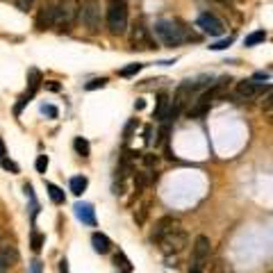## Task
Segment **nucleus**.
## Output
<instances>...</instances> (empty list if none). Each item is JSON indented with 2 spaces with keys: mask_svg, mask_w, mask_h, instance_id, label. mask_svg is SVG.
I'll use <instances>...</instances> for the list:
<instances>
[{
  "mask_svg": "<svg viewBox=\"0 0 273 273\" xmlns=\"http://www.w3.org/2000/svg\"><path fill=\"white\" fill-rule=\"evenodd\" d=\"M155 32L167 46H180L185 41H196L198 37L193 32H189L180 21H160L155 25Z\"/></svg>",
  "mask_w": 273,
  "mask_h": 273,
  "instance_id": "nucleus-1",
  "label": "nucleus"
},
{
  "mask_svg": "<svg viewBox=\"0 0 273 273\" xmlns=\"http://www.w3.org/2000/svg\"><path fill=\"white\" fill-rule=\"evenodd\" d=\"M107 27L114 37L126 34L127 30V2L126 0H107Z\"/></svg>",
  "mask_w": 273,
  "mask_h": 273,
  "instance_id": "nucleus-2",
  "label": "nucleus"
},
{
  "mask_svg": "<svg viewBox=\"0 0 273 273\" xmlns=\"http://www.w3.org/2000/svg\"><path fill=\"white\" fill-rule=\"evenodd\" d=\"M80 16V0H57L55 5V25L60 30H71Z\"/></svg>",
  "mask_w": 273,
  "mask_h": 273,
  "instance_id": "nucleus-3",
  "label": "nucleus"
},
{
  "mask_svg": "<svg viewBox=\"0 0 273 273\" xmlns=\"http://www.w3.org/2000/svg\"><path fill=\"white\" fill-rule=\"evenodd\" d=\"M223 82L226 80H221L216 82L214 87H210L205 93H200L198 98H196V103H193V107H189V116L191 119H198V116H205L207 109H210V105H212L214 100L221 96V91H223Z\"/></svg>",
  "mask_w": 273,
  "mask_h": 273,
  "instance_id": "nucleus-4",
  "label": "nucleus"
},
{
  "mask_svg": "<svg viewBox=\"0 0 273 273\" xmlns=\"http://www.w3.org/2000/svg\"><path fill=\"white\" fill-rule=\"evenodd\" d=\"M80 16H82V23H84L91 32H98L100 23H103L100 0H84V2L80 5Z\"/></svg>",
  "mask_w": 273,
  "mask_h": 273,
  "instance_id": "nucleus-5",
  "label": "nucleus"
},
{
  "mask_svg": "<svg viewBox=\"0 0 273 273\" xmlns=\"http://www.w3.org/2000/svg\"><path fill=\"white\" fill-rule=\"evenodd\" d=\"M157 244H160L162 253H167V255L180 253L182 248L187 246V232L182 230V228H175V230L167 232L164 237H160V239H157Z\"/></svg>",
  "mask_w": 273,
  "mask_h": 273,
  "instance_id": "nucleus-6",
  "label": "nucleus"
},
{
  "mask_svg": "<svg viewBox=\"0 0 273 273\" xmlns=\"http://www.w3.org/2000/svg\"><path fill=\"white\" fill-rule=\"evenodd\" d=\"M196 25H198L205 34H210V37H219V34H223V30H226L223 21L216 19V16H214V14H210V12L200 14L198 21H196Z\"/></svg>",
  "mask_w": 273,
  "mask_h": 273,
  "instance_id": "nucleus-7",
  "label": "nucleus"
},
{
  "mask_svg": "<svg viewBox=\"0 0 273 273\" xmlns=\"http://www.w3.org/2000/svg\"><path fill=\"white\" fill-rule=\"evenodd\" d=\"M210 253H212V241H210V237L198 234L196 241H193V269L203 267V262L210 257Z\"/></svg>",
  "mask_w": 273,
  "mask_h": 273,
  "instance_id": "nucleus-8",
  "label": "nucleus"
},
{
  "mask_svg": "<svg viewBox=\"0 0 273 273\" xmlns=\"http://www.w3.org/2000/svg\"><path fill=\"white\" fill-rule=\"evenodd\" d=\"M55 25V5L46 2L37 14V30H48Z\"/></svg>",
  "mask_w": 273,
  "mask_h": 273,
  "instance_id": "nucleus-9",
  "label": "nucleus"
},
{
  "mask_svg": "<svg viewBox=\"0 0 273 273\" xmlns=\"http://www.w3.org/2000/svg\"><path fill=\"white\" fill-rule=\"evenodd\" d=\"M175 228H180V221L175 219V216H162V219L157 221L155 230H153V241H157L160 237H164V234L171 232V230H175Z\"/></svg>",
  "mask_w": 273,
  "mask_h": 273,
  "instance_id": "nucleus-10",
  "label": "nucleus"
},
{
  "mask_svg": "<svg viewBox=\"0 0 273 273\" xmlns=\"http://www.w3.org/2000/svg\"><path fill=\"white\" fill-rule=\"evenodd\" d=\"M75 216H78L82 223H87V226H96V210H93V205H89V203H78V205H75Z\"/></svg>",
  "mask_w": 273,
  "mask_h": 273,
  "instance_id": "nucleus-11",
  "label": "nucleus"
},
{
  "mask_svg": "<svg viewBox=\"0 0 273 273\" xmlns=\"http://www.w3.org/2000/svg\"><path fill=\"white\" fill-rule=\"evenodd\" d=\"M91 244H93V251H96L98 255H107L109 251H112V241H109V237L103 234V232H93Z\"/></svg>",
  "mask_w": 273,
  "mask_h": 273,
  "instance_id": "nucleus-12",
  "label": "nucleus"
},
{
  "mask_svg": "<svg viewBox=\"0 0 273 273\" xmlns=\"http://www.w3.org/2000/svg\"><path fill=\"white\" fill-rule=\"evenodd\" d=\"M262 89H269V87H260V84H255L253 80H244V82H239L237 93H239L241 98H253V96H257Z\"/></svg>",
  "mask_w": 273,
  "mask_h": 273,
  "instance_id": "nucleus-13",
  "label": "nucleus"
},
{
  "mask_svg": "<svg viewBox=\"0 0 273 273\" xmlns=\"http://www.w3.org/2000/svg\"><path fill=\"white\" fill-rule=\"evenodd\" d=\"M41 73L37 71V68H30V73H27V96H34L37 93V89L41 87Z\"/></svg>",
  "mask_w": 273,
  "mask_h": 273,
  "instance_id": "nucleus-14",
  "label": "nucleus"
},
{
  "mask_svg": "<svg viewBox=\"0 0 273 273\" xmlns=\"http://www.w3.org/2000/svg\"><path fill=\"white\" fill-rule=\"evenodd\" d=\"M167 109H168V96L167 93H162L160 98H157V107H155V112H153V119L155 121H164Z\"/></svg>",
  "mask_w": 273,
  "mask_h": 273,
  "instance_id": "nucleus-15",
  "label": "nucleus"
},
{
  "mask_svg": "<svg viewBox=\"0 0 273 273\" xmlns=\"http://www.w3.org/2000/svg\"><path fill=\"white\" fill-rule=\"evenodd\" d=\"M267 41V32L264 30H257V32L248 34L246 39H244V46L246 48H253V46H260V43H264Z\"/></svg>",
  "mask_w": 273,
  "mask_h": 273,
  "instance_id": "nucleus-16",
  "label": "nucleus"
},
{
  "mask_svg": "<svg viewBox=\"0 0 273 273\" xmlns=\"http://www.w3.org/2000/svg\"><path fill=\"white\" fill-rule=\"evenodd\" d=\"M89 180L84 178V175H75V178H71V191L75 193V196H82L84 193V189H87Z\"/></svg>",
  "mask_w": 273,
  "mask_h": 273,
  "instance_id": "nucleus-17",
  "label": "nucleus"
},
{
  "mask_svg": "<svg viewBox=\"0 0 273 273\" xmlns=\"http://www.w3.org/2000/svg\"><path fill=\"white\" fill-rule=\"evenodd\" d=\"M46 189H48V196H50V200H53L55 205H62V203H64V191H62L57 185L46 182Z\"/></svg>",
  "mask_w": 273,
  "mask_h": 273,
  "instance_id": "nucleus-18",
  "label": "nucleus"
},
{
  "mask_svg": "<svg viewBox=\"0 0 273 273\" xmlns=\"http://www.w3.org/2000/svg\"><path fill=\"white\" fill-rule=\"evenodd\" d=\"M132 43H134V48H137V46H144V43H148V32H146V27H144V25H137V27H134V32H132Z\"/></svg>",
  "mask_w": 273,
  "mask_h": 273,
  "instance_id": "nucleus-19",
  "label": "nucleus"
},
{
  "mask_svg": "<svg viewBox=\"0 0 273 273\" xmlns=\"http://www.w3.org/2000/svg\"><path fill=\"white\" fill-rule=\"evenodd\" d=\"M0 257L7 262V267H12L14 262L19 260V253H16V248L14 246H2L0 248Z\"/></svg>",
  "mask_w": 273,
  "mask_h": 273,
  "instance_id": "nucleus-20",
  "label": "nucleus"
},
{
  "mask_svg": "<svg viewBox=\"0 0 273 273\" xmlns=\"http://www.w3.org/2000/svg\"><path fill=\"white\" fill-rule=\"evenodd\" d=\"M73 148H75V153L82 155V157H89V153H91V146H89V141H87V139H82V137H75Z\"/></svg>",
  "mask_w": 273,
  "mask_h": 273,
  "instance_id": "nucleus-21",
  "label": "nucleus"
},
{
  "mask_svg": "<svg viewBox=\"0 0 273 273\" xmlns=\"http://www.w3.org/2000/svg\"><path fill=\"white\" fill-rule=\"evenodd\" d=\"M114 264H116V269H121V273H130V271H132V264H130V260H127L123 253H116Z\"/></svg>",
  "mask_w": 273,
  "mask_h": 273,
  "instance_id": "nucleus-22",
  "label": "nucleus"
},
{
  "mask_svg": "<svg viewBox=\"0 0 273 273\" xmlns=\"http://www.w3.org/2000/svg\"><path fill=\"white\" fill-rule=\"evenodd\" d=\"M144 68V64H130V66H126V68H121L119 71V75L121 78H132V75H137Z\"/></svg>",
  "mask_w": 273,
  "mask_h": 273,
  "instance_id": "nucleus-23",
  "label": "nucleus"
},
{
  "mask_svg": "<svg viewBox=\"0 0 273 273\" xmlns=\"http://www.w3.org/2000/svg\"><path fill=\"white\" fill-rule=\"evenodd\" d=\"M43 241H46V237L39 232H32V251L34 253H39L41 248H43Z\"/></svg>",
  "mask_w": 273,
  "mask_h": 273,
  "instance_id": "nucleus-24",
  "label": "nucleus"
},
{
  "mask_svg": "<svg viewBox=\"0 0 273 273\" xmlns=\"http://www.w3.org/2000/svg\"><path fill=\"white\" fill-rule=\"evenodd\" d=\"M107 84V78H96V80H91V82H87V91H96V89H103Z\"/></svg>",
  "mask_w": 273,
  "mask_h": 273,
  "instance_id": "nucleus-25",
  "label": "nucleus"
},
{
  "mask_svg": "<svg viewBox=\"0 0 273 273\" xmlns=\"http://www.w3.org/2000/svg\"><path fill=\"white\" fill-rule=\"evenodd\" d=\"M34 168H37L39 173H46V168H48V157H46V155H39V157H37Z\"/></svg>",
  "mask_w": 273,
  "mask_h": 273,
  "instance_id": "nucleus-26",
  "label": "nucleus"
},
{
  "mask_svg": "<svg viewBox=\"0 0 273 273\" xmlns=\"http://www.w3.org/2000/svg\"><path fill=\"white\" fill-rule=\"evenodd\" d=\"M30 98H32V96H21L19 98V103H16V107H14V114H16V116H21V112H23V107L27 105V103H30Z\"/></svg>",
  "mask_w": 273,
  "mask_h": 273,
  "instance_id": "nucleus-27",
  "label": "nucleus"
},
{
  "mask_svg": "<svg viewBox=\"0 0 273 273\" xmlns=\"http://www.w3.org/2000/svg\"><path fill=\"white\" fill-rule=\"evenodd\" d=\"M41 114H46V116H50V119H57V116H60V112H57V107L55 105H41Z\"/></svg>",
  "mask_w": 273,
  "mask_h": 273,
  "instance_id": "nucleus-28",
  "label": "nucleus"
},
{
  "mask_svg": "<svg viewBox=\"0 0 273 273\" xmlns=\"http://www.w3.org/2000/svg\"><path fill=\"white\" fill-rule=\"evenodd\" d=\"M234 41V37H228V39H223V41H216V43H212V50H226L228 46H230V43H232Z\"/></svg>",
  "mask_w": 273,
  "mask_h": 273,
  "instance_id": "nucleus-29",
  "label": "nucleus"
},
{
  "mask_svg": "<svg viewBox=\"0 0 273 273\" xmlns=\"http://www.w3.org/2000/svg\"><path fill=\"white\" fill-rule=\"evenodd\" d=\"M0 164H2V168H5V171H12V173H19V167H16V164H14L12 160H7V157H2V160H0Z\"/></svg>",
  "mask_w": 273,
  "mask_h": 273,
  "instance_id": "nucleus-30",
  "label": "nucleus"
},
{
  "mask_svg": "<svg viewBox=\"0 0 273 273\" xmlns=\"http://www.w3.org/2000/svg\"><path fill=\"white\" fill-rule=\"evenodd\" d=\"M168 130H171V127H168V123L164 121V126H162V130H160V137L155 139V144H164V141H167V137H168Z\"/></svg>",
  "mask_w": 273,
  "mask_h": 273,
  "instance_id": "nucleus-31",
  "label": "nucleus"
},
{
  "mask_svg": "<svg viewBox=\"0 0 273 273\" xmlns=\"http://www.w3.org/2000/svg\"><path fill=\"white\" fill-rule=\"evenodd\" d=\"M34 0H16V7H19L21 12H27V9H32Z\"/></svg>",
  "mask_w": 273,
  "mask_h": 273,
  "instance_id": "nucleus-32",
  "label": "nucleus"
},
{
  "mask_svg": "<svg viewBox=\"0 0 273 273\" xmlns=\"http://www.w3.org/2000/svg\"><path fill=\"white\" fill-rule=\"evenodd\" d=\"M134 127H137V119H132V121H130V123L126 126V132H123V137H126V139H130V137H132Z\"/></svg>",
  "mask_w": 273,
  "mask_h": 273,
  "instance_id": "nucleus-33",
  "label": "nucleus"
},
{
  "mask_svg": "<svg viewBox=\"0 0 273 273\" xmlns=\"http://www.w3.org/2000/svg\"><path fill=\"white\" fill-rule=\"evenodd\" d=\"M157 162H160V157H157V155H144V164H146V167H155V164H157Z\"/></svg>",
  "mask_w": 273,
  "mask_h": 273,
  "instance_id": "nucleus-34",
  "label": "nucleus"
},
{
  "mask_svg": "<svg viewBox=\"0 0 273 273\" xmlns=\"http://www.w3.org/2000/svg\"><path fill=\"white\" fill-rule=\"evenodd\" d=\"M144 141H146V144L148 141H153V127L150 126H146V130H144Z\"/></svg>",
  "mask_w": 273,
  "mask_h": 273,
  "instance_id": "nucleus-35",
  "label": "nucleus"
},
{
  "mask_svg": "<svg viewBox=\"0 0 273 273\" xmlns=\"http://www.w3.org/2000/svg\"><path fill=\"white\" fill-rule=\"evenodd\" d=\"M30 273H41V262H32V269Z\"/></svg>",
  "mask_w": 273,
  "mask_h": 273,
  "instance_id": "nucleus-36",
  "label": "nucleus"
},
{
  "mask_svg": "<svg viewBox=\"0 0 273 273\" xmlns=\"http://www.w3.org/2000/svg\"><path fill=\"white\" fill-rule=\"evenodd\" d=\"M253 80H269V73H262V71H260V73L253 75Z\"/></svg>",
  "mask_w": 273,
  "mask_h": 273,
  "instance_id": "nucleus-37",
  "label": "nucleus"
},
{
  "mask_svg": "<svg viewBox=\"0 0 273 273\" xmlns=\"http://www.w3.org/2000/svg\"><path fill=\"white\" fill-rule=\"evenodd\" d=\"M144 107H146V100H137V103H134V109H137V112H141Z\"/></svg>",
  "mask_w": 273,
  "mask_h": 273,
  "instance_id": "nucleus-38",
  "label": "nucleus"
},
{
  "mask_svg": "<svg viewBox=\"0 0 273 273\" xmlns=\"http://www.w3.org/2000/svg\"><path fill=\"white\" fill-rule=\"evenodd\" d=\"M60 271H62V273H68V262H66V260H62V262H60Z\"/></svg>",
  "mask_w": 273,
  "mask_h": 273,
  "instance_id": "nucleus-39",
  "label": "nucleus"
},
{
  "mask_svg": "<svg viewBox=\"0 0 273 273\" xmlns=\"http://www.w3.org/2000/svg\"><path fill=\"white\" fill-rule=\"evenodd\" d=\"M46 87L50 89V91H60V84H57V82H48Z\"/></svg>",
  "mask_w": 273,
  "mask_h": 273,
  "instance_id": "nucleus-40",
  "label": "nucleus"
},
{
  "mask_svg": "<svg viewBox=\"0 0 273 273\" xmlns=\"http://www.w3.org/2000/svg\"><path fill=\"white\" fill-rule=\"evenodd\" d=\"M7 155V150H5V141L0 139V160H2V157H5Z\"/></svg>",
  "mask_w": 273,
  "mask_h": 273,
  "instance_id": "nucleus-41",
  "label": "nucleus"
},
{
  "mask_svg": "<svg viewBox=\"0 0 273 273\" xmlns=\"http://www.w3.org/2000/svg\"><path fill=\"white\" fill-rule=\"evenodd\" d=\"M5 269H7V262H5V260H2V257H0V273L5 271Z\"/></svg>",
  "mask_w": 273,
  "mask_h": 273,
  "instance_id": "nucleus-42",
  "label": "nucleus"
},
{
  "mask_svg": "<svg viewBox=\"0 0 273 273\" xmlns=\"http://www.w3.org/2000/svg\"><path fill=\"white\" fill-rule=\"evenodd\" d=\"M216 273H223V271H221V267H216Z\"/></svg>",
  "mask_w": 273,
  "mask_h": 273,
  "instance_id": "nucleus-43",
  "label": "nucleus"
},
{
  "mask_svg": "<svg viewBox=\"0 0 273 273\" xmlns=\"http://www.w3.org/2000/svg\"><path fill=\"white\" fill-rule=\"evenodd\" d=\"M0 239H2V230H0Z\"/></svg>",
  "mask_w": 273,
  "mask_h": 273,
  "instance_id": "nucleus-44",
  "label": "nucleus"
}]
</instances>
